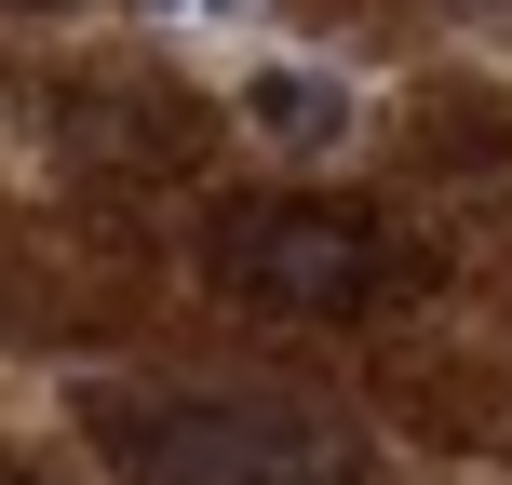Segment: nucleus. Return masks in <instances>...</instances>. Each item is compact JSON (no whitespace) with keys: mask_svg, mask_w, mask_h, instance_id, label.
Listing matches in <instances>:
<instances>
[{"mask_svg":"<svg viewBox=\"0 0 512 485\" xmlns=\"http://www.w3.org/2000/svg\"><path fill=\"white\" fill-rule=\"evenodd\" d=\"M81 418L122 485H378L351 418L283 391H95Z\"/></svg>","mask_w":512,"mask_h":485,"instance_id":"obj_1","label":"nucleus"},{"mask_svg":"<svg viewBox=\"0 0 512 485\" xmlns=\"http://www.w3.org/2000/svg\"><path fill=\"white\" fill-rule=\"evenodd\" d=\"M203 283L243 310H283V324H351L405 283V256L337 203H230L203 230Z\"/></svg>","mask_w":512,"mask_h":485,"instance_id":"obj_2","label":"nucleus"},{"mask_svg":"<svg viewBox=\"0 0 512 485\" xmlns=\"http://www.w3.org/2000/svg\"><path fill=\"white\" fill-rule=\"evenodd\" d=\"M243 122L270 135L283 162H337L364 135V95H351V68H324V54H270V68H243Z\"/></svg>","mask_w":512,"mask_h":485,"instance_id":"obj_3","label":"nucleus"},{"mask_svg":"<svg viewBox=\"0 0 512 485\" xmlns=\"http://www.w3.org/2000/svg\"><path fill=\"white\" fill-rule=\"evenodd\" d=\"M135 14H162V27H216V14H243V0H135Z\"/></svg>","mask_w":512,"mask_h":485,"instance_id":"obj_4","label":"nucleus"},{"mask_svg":"<svg viewBox=\"0 0 512 485\" xmlns=\"http://www.w3.org/2000/svg\"><path fill=\"white\" fill-rule=\"evenodd\" d=\"M0 485H41V472H14V459H0Z\"/></svg>","mask_w":512,"mask_h":485,"instance_id":"obj_5","label":"nucleus"},{"mask_svg":"<svg viewBox=\"0 0 512 485\" xmlns=\"http://www.w3.org/2000/svg\"><path fill=\"white\" fill-rule=\"evenodd\" d=\"M14 14H54V0H14Z\"/></svg>","mask_w":512,"mask_h":485,"instance_id":"obj_6","label":"nucleus"}]
</instances>
